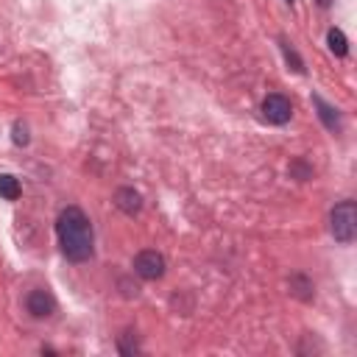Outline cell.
<instances>
[{
	"label": "cell",
	"instance_id": "cell-5",
	"mask_svg": "<svg viewBox=\"0 0 357 357\" xmlns=\"http://www.w3.org/2000/svg\"><path fill=\"white\" fill-rule=\"evenodd\" d=\"M25 307H28V312H31L33 318H47V315L56 312V298L50 296V290L33 287V290L28 293V298H25Z\"/></svg>",
	"mask_w": 357,
	"mask_h": 357
},
{
	"label": "cell",
	"instance_id": "cell-13",
	"mask_svg": "<svg viewBox=\"0 0 357 357\" xmlns=\"http://www.w3.org/2000/svg\"><path fill=\"white\" fill-rule=\"evenodd\" d=\"M284 3H287V6H293V0H284Z\"/></svg>",
	"mask_w": 357,
	"mask_h": 357
},
{
	"label": "cell",
	"instance_id": "cell-9",
	"mask_svg": "<svg viewBox=\"0 0 357 357\" xmlns=\"http://www.w3.org/2000/svg\"><path fill=\"white\" fill-rule=\"evenodd\" d=\"M326 42H329V50H332L335 56H346V53H349V39H346V33H343L340 28H329Z\"/></svg>",
	"mask_w": 357,
	"mask_h": 357
},
{
	"label": "cell",
	"instance_id": "cell-2",
	"mask_svg": "<svg viewBox=\"0 0 357 357\" xmlns=\"http://www.w3.org/2000/svg\"><path fill=\"white\" fill-rule=\"evenodd\" d=\"M329 229L337 243H343V245L351 243L357 234V204L354 201L335 204V209L329 212Z\"/></svg>",
	"mask_w": 357,
	"mask_h": 357
},
{
	"label": "cell",
	"instance_id": "cell-3",
	"mask_svg": "<svg viewBox=\"0 0 357 357\" xmlns=\"http://www.w3.org/2000/svg\"><path fill=\"white\" fill-rule=\"evenodd\" d=\"M134 271H137V276H142L148 282L162 279L165 276V257L159 251H151V248L148 251H139L134 257Z\"/></svg>",
	"mask_w": 357,
	"mask_h": 357
},
{
	"label": "cell",
	"instance_id": "cell-12",
	"mask_svg": "<svg viewBox=\"0 0 357 357\" xmlns=\"http://www.w3.org/2000/svg\"><path fill=\"white\" fill-rule=\"evenodd\" d=\"M315 3H318V6H321V8H329V6H332V3H335V0H315Z\"/></svg>",
	"mask_w": 357,
	"mask_h": 357
},
{
	"label": "cell",
	"instance_id": "cell-1",
	"mask_svg": "<svg viewBox=\"0 0 357 357\" xmlns=\"http://www.w3.org/2000/svg\"><path fill=\"white\" fill-rule=\"evenodd\" d=\"M56 234H59V245L61 254L70 262H86L92 257V223L84 215V209L78 206H67L61 209L59 220H56Z\"/></svg>",
	"mask_w": 357,
	"mask_h": 357
},
{
	"label": "cell",
	"instance_id": "cell-4",
	"mask_svg": "<svg viewBox=\"0 0 357 357\" xmlns=\"http://www.w3.org/2000/svg\"><path fill=\"white\" fill-rule=\"evenodd\" d=\"M290 114H293V106H290V100H287L284 95L271 92V95L262 100V117H265L268 123H273V126H284V123L290 120Z\"/></svg>",
	"mask_w": 357,
	"mask_h": 357
},
{
	"label": "cell",
	"instance_id": "cell-10",
	"mask_svg": "<svg viewBox=\"0 0 357 357\" xmlns=\"http://www.w3.org/2000/svg\"><path fill=\"white\" fill-rule=\"evenodd\" d=\"M11 139H14V145H20V148L28 145V128H25L20 120L11 126Z\"/></svg>",
	"mask_w": 357,
	"mask_h": 357
},
{
	"label": "cell",
	"instance_id": "cell-7",
	"mask_svg": "<svg viewBox=\"0 0 357 357\" xmlns=\"http://www.w3.org/2000/svg\"><path fill=\"white\" fill-rule=\"evenodd\" d=\"M312 106L318 109V117H321V123L329 128V131H337L340 128V117H337V109L335 106H329L321 95H312Z\"/></svg>",
	"mask_w": 357,
	"mask_h": 357
},
{
	"label": "cell",
	"instance_id": "cell-11",
	"mask_svg": "<svg viewBox=\"0 0 357 357\" xmlns=\"http://www.w3.org/2000/svg\"><path fill=\"white\" fill-rule=\"evenodd\" d=\"M282 50H284V59H287V64L293 61V70H296V73H304V64H301V59H298V56H296V53H293V50H290L284 42H282Z\"/></svg>",
	"mask_w": 357,
	"mask_h": 357
},
{
	"label": "cell",
	"instance_id": "cell-8",
	"mask_svg": "<svg viewBox=\"0 0 357 357\" xmlns=\"http://www.w3.org/2000/svg\"><path fill=\"white\" fill-rule=\"evenodd\" d=\"M20 192H22L20 178H17V176H11V173H3V176H0V195H3L6 201H17V198H20Z\"/></svg>",
	"mask_w": 357,
	"mask_h": 357
},
{
	"label": "cell",
	"instance_id": "cell-6",
	"mask_svg": "<svg viewBox=\"0 0 357 357\" xmlns=\"http://www.w3.org/2000/svg\"><path fill=\"white\" fill-rule=\"evenodd\" d=\"M114 206L120 209V212H126V215H137L139 209H142V198H139V192L134 190V187H120L117 192H114Z\"/></svg>",
	"mask_w": 357,
	"mask_h": 357
}]
</instances>
